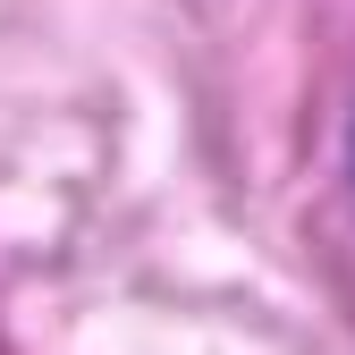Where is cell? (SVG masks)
<instances>
[{
    "instance_id": "6da1fadb",
    "label": "cell",
    "mask_w": 355,
    "mask_h": 355,
    "mask_svg": "<svg viewBox=\"0 0 355 355\" xmlns=\"http://www.w3.org/2000/svg\"><path fill=\"white\" fill-rule=\"evenodd\" d=\"M347 169H355V127H347Z\"/></svg>"
}]
</instances>
